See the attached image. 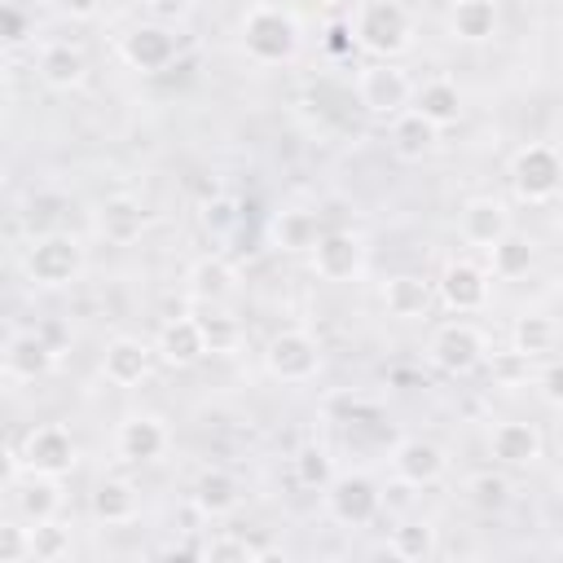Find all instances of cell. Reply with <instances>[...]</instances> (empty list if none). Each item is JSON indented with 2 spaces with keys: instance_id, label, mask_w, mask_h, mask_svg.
Wrapping results in <instances>:
<instances>
[{
  "instance_id": "cell-22",
  "label": "cell",
  "mask_w": 563,
  "mask_h": 563,
  "mask_svg": "<svg viewBox=\"0 0 563 563\" xmlns=\"http://www.w3.org/2000/svg\"><path fill=\"white\" fill-rule=\"evenodd\" d=\"M238 286H242V277L224 255H198L185 268V295L194 303H229L238 295Z\"/></svg>"
},
{
  "instance_id": "cell-19",
  "label": "cell",
  "mask_w": 563,
  "mask_h": 563,
  "mask_svg": "<svg viewBox=\"0 0 563 563\" xmlns=\"http://www.w3.org/2000/svg\"><path fill=\"white\" fill-rule=\"evenodd\" d=\"M409 110H418L431 128H453L462 114H466V92H462V84L457 79H449V75H431V79H422V84H413V101H409Z\"/></svg>"
},
{
  "instance_id": "cell-27",
  "label": "cell",
  "mask_w": 563,
  "mask_h": 563,
  "mask_svg": "<svg viewBox=\"0 0 563 563\" xmlns=\"http://www.w3.org/2000/svg\"><path fill=\"white\" fill-rule=\"evenodd\" d=\"M554 347H559V321L550 312L528 308V312L515 317V325H510V352L515 356L545 361V356H554Z\"/></svg>"
},
{
  "instance_id": "cell-8",
  "label": "cell",
  "mask_w": 563,
  "mask_h": 563,
  "mask_svg": "<svg viewBox=\"0 0 563 563\" xmlns=\"http://www.w3.org/2000/svg\"><path fill=\"white\" fill-rule=\"evenodd\" d=\"M356 101L361 110H369L374 119H391L400 110H409L413 101V79L400 62H369L356 70Z\"/></svg>"
},
{
  "instance_id": "cell-3",
  "label": "cell",
  "mask_w": 563,
  "mask_h": 563,
  "mask_svg": "<svg viewBox=\"0 0 563 563\" xmlns=\"http://www.w3.org/2000/svg\"><path fill=\"white\" fill-rule=\"evenodd\" d=\"M84 264H88V255H84V242L75 233H40L26 242V251L18 260L22 277L40 290H62V286L79 282Z\"/></svg>"
},
{
  "instance_id": "cell-40",
  "label": "cell",
  "mask_w": 563,
  "mask_h": 563,
  "mask_svg": "<svg viewBox=\"0 0 563 563\" xmlns=\"http://www.w3.org/2000/svg\"><path fill=\"white\" fill-rule=\"evenodd\" d=\"M31 559V528L26 519H0V563Z\"/></svg>"
},
{
  "instance_id": "cell-21",
  "label": "cell",
  "mask_w": 563,
  "mask_h": 563,
  "mask_svg": "<svg viewBox=\"0 0 563 563\" xmlns=\"http://www.w3.org/2000/svg\"><path fill=\"white\" fill-rule=\"evenodd\" d=\"M145 229H150V211H145V202L136 194H110V198H101V207H97V233L110 246H132Z\"/></svg>"
},
{
  "instance_id": "cell-43",
  "label": "cell",
  "mask_w": 563,
  "mask_h": 563,
  "mask_svg": "<svg viewBox=\"0 0 563 563\" xmlns=\"http://www.w3.org/2000/svg\"><path fill=\"white\" fill-rule=\"evenodd\" d=\"M22 479V457L13 444H0V493H13Z\"/></svg>"
},
{
  "instance_id": "cell-39",
  "label": "cell",
  "mask_w": 563,
  "mask_h": 563,
  "mask_svg": "<svg viewBox=\"0 0 563 563\" xmlns=\"http://www.w3.org/2000/svg\"><path fill=\"white\" fill-rule=\"evenodd\" d=\"M510 493H515V488H510L506 471H493V466H488V471H475V475L466 479V501H471L475 510H488V515L501 510V506L510 501Z\"/></svg>"
},
{
  "instance_id": "cell-28",
  "label": "cell",
  "mask_w": 563,
  "mask_h": 563,
  "mask_svg": "<svg viewBox=\"0 0 563 563\" xmlns=\"http://www.w3.org/2000/svg\"><path fill=\"white\" fill-rule=\"evenodd\" d=\"M488 277H497V282H519V277H528L532 273V264H537V242L528 238V233H519V229H506L488 251Z\"/></svg>"
},
{
  "instance_id": "cell-36",
  "label": "cell",
  "mask_w": 563,
  "mask_h": 563,
  "mask_svg": "<svg viewBox=\"0 0 563 563\" xmlns=\"http://www.w3.org/2000/svg\"><path fill=\"white\" fill-rule=\"evenodd\" d=\"M238 224H242V202H238L233 194L211 189V198L198 202V229H202L207 238L224 242L229 233H238Z\"/></svg>"
},
{
  "instance_id": "cell-34",
  "label": "cell",
  "mask_w": 563,
  "mask_h": 563,
  "mask_svg": "<svg viewBox=\"0 0 563 563\" xmlns=\"http://www.w3.org/2000/svg\"><path fill=\"white\" fill-rule=\"evenodd\" d=\"M387 550L405 563H422V559H435L440 550V532L427 523V519H409V523H396L387 532Z\"/></svg>"
},
{
  "instance_id": "cell-13",
  "label": "cell",
  "mask_w": 563,
  "mask_h": 563,
  "mask_svg": "<svg viewBox=\"0 0 563 563\" xmlns=\"http://www.w3.org/2000/svg\"><path fill=\"white\" fill-rule=\"evenodd\" d=\"M308 264L321 282H356L365 273V238L352 229H321L308 251Z\"/></svg>"
},
{
  "instance_id": "cell-26",
  "label": "cell",
  "mask_w": 563,
  "mask_h": 563,
  "mask_svg": "<svg viewBox=\"0 0 563 563\" xmlns=\"http://www.w3.org/2000/svg\"><path fill=\"white\" fill-rule=\"evenodd\" d=\"M35 70H40L44 88H53V92H75V88L88 79V57H84V48L70 44V40H48V44L40 48V57H35Z\"/></svg>"
},
{
  "instance_id": "cell-2",
  "label": "cell",
  "mask_w": 563,
  "mask_h": 563,
  "mask_svg": "<svg viewBox=\"0 0 563 563\" xmlns=\"http://www.w3.org/2000/svg\"><path fill=\"white\" fill-rule=\"evenodd\" d=\"M347 31H352V44L365 48L369 57L396 62L413 48L418 22H413L405 0H356V9L347 18Z\"/></svg>"
},
{
  "instance_id": "cell-4",
  "label": "cell",
  "mask_w": 563,
  "mask_h": 563,
  "mask_svg": "<svg viewBox=\"0 0 563 563\" xmlns=\"http://www.w3.org/2000/svg\"><path fill=\"white\" fill-rule=\"evenodd\" d=\"M325 365V352H321V339L303 325H286L277 330L268 343H264V374L282 387H303L321 374Z\"/></svg>"
},
{
  "instance_id": "cell-5",
  "label": "cell",
  "mask_w": 563,
  "mask_h": 563,
  "mask_svg": "<svg viewBox=\"0 0 563 563\" xmlns=\"http://www.w3.org/2000/svg\"><path fill=\"white\" fill-rule=\"evenodd\" d=\"M510 194L528 207H545L559 198V180H563V158L550 141H528L510 154Z\"/></svg>"
},
{
  "instance_id": "cell-48",
  "label": "cell",
  "mask_w": 563,
  "mask_h": 563,
  "mask_svg": "<svg viewBox=\"0 0 563 563\" xmlns=\"http://www.w3.org/2000/svg\"><path fill=\"white\" fill-rule=\"evenodd\" d=\"M4 4H9V0H0V9H4Z\"/></svg>"
},
{
  "instance_id": "cell-38",
  "label": "cell",
  "mask_w": 563,
  "mask_h": 563,
  "mask_svg": "<svg viewBox=\"0 0 563 563\" xmlns=\"http://www.w3.org/2000/svg\"><path fill=\"white\" fill-rule=\"evenodd\" d=\"M31 528V559H44V563H57V559H70L75 550V537L70 528L57 519H44V523H26Z\"/></svg>"
},
{
  "instance_id": "cell-31",
  "label": "cell",
  "mask_w": 563,
  "mask_h": 563,
  "mask_svg": "<svg viewBox=\"0 0 563 563\" xmlns=\"http://www.w3.org/2000/svg\"><path fill=\"white\" fill-rule=\"evenodd\" d=\"M321 211H312V207H286V211H277L273 216V224H268V238H273V246L277 251H290V255H308L312 251V242L321 238Z\"/></svg>"
},
{
  "instance_id": "cell-32",
  "label": "cell",
  "mask_w": 563,
  "mask_h": 563,
  "mask_svg": "<svg viewBox=\"0 0 563 563\" xmlns=\"http://www.w3.org/2000/svg\"><path fill=\"white\" fill-rule=\"evenodd\" d=\"M501 26L497 0H453L449 4V35L462 44H488Z\"/></svg>"
},
{
  "instance_id": "cell-15",
  "label": "cell",
  "mask_w": 563,
  "mask_h": 563,
  "mask_svg": "<svg viewBox=\"0 0 563 563\" xmlns=\"http://www.w3.org/2000/svg\"><path fill=\"white\" fill-rule=\"evenodd\" d=\"M172 449V431L158 413H123L119 427H114V453L128 462V466H150V462H163Z\"/></svg>"
},
{
  "instance_id": "cell-16",
  "label": "cell",
  "mask_w": 563,
  "mask_h": 563,
  "mask_svg": "<svg viewBox=\"0 0 563 563\" xmlns=\"http://www.w3.org/2000/svg\"><path fill=\"white\" fill-rule=\"evenodd\" d=\"M53 365H57V343L44 330H18L0 347V369L13 383H40L53 374Z\"/></svg>"
},
{
  "instance_id": "cell-37",
  "label": "cell",
  "mask_w": 563,
  "mask_h": 563,
  "mask_svg": "<svg viewBox=\"0 0 563 563\" xmlns=\"http://www.w3.org/2000/svg\"><path fill=\"white\" fill-rule=\"evenodd\" d=\"M290 475H295L299 488L321 493V488L334 479V457H330V449H325V444H299L295 457H290Z\"/></svg>"
},
{
  "instance_id": "cell-7",
  "label": "cell",
  "mask_w": 563,
  "mask_h": 563,
  "mask_svg": "<svg viewBox=\"0 0 563 563\" xmlns=\"http://www.w3.org/2000/svg\"><path fill=\"white\" fill-rule=\"evenodd\" d=\"M431 290H435V299L453 317H475V312H484L493 303V277H488V268L475 264V260H466V255L449 260L440 268V277L431 282Z\"/></svg>"
},
{
  "instance_id": "cell-23",
  "label": "cell",
  "mask_w": 563,
  "mask_h": 563,
  "mask_svg": "<svg viewBox=\"0 0 563 563\" xmlns=\"http://www.w3.org/2000/svg\"><path fill=\"white\" fill-rule=\"evenodd\" d=\"M154 356L172 369H194L198 361H207V339L198 317H167L154 339Z\"/></svg>"
},
{
  "instance_id": "cell-18",
  "label": "cell",
  "mask_w": 563,
  "mask_h": 563,
  "mask_svg": "<svg viewBox=\"0 0 563 563\" xmlns=\"http://www.w3.org/2000/svg\"><path fill=\"white\" fill-rule=\"evenodd\" d=\"M506 229H515V224H510V207H506L501 198H493V194H475V198H466L462 211H457V233H462L466 246L488 251Z\"/></svg>"
},
{
  "instance_id": "cell-35",
  "label": "cell",
  "mask_w": 563,
  "mask_h": 563,
  "mask_svg": "<svg viewBox=\"0 0 563 563\" xmlns=\"http://www.w3.org/2000/svg\"><path fill=\"white\" fill-rule=\"evenodd\" d=\"M273 545L246 537V532H216L198 545V559H211V563H251V559H268Z\"/></svg>"
},
{
  "instance_id": "cell-45",
  "label": "cell",
  "mask_w": 563,
  "mask_h": 563,
  "mask_svg": "<svg viewBox=\"0 0 563 563\" xmlns=\"http://www.w3.org/2000/svg\"><path fill=\"white\" fill-rule=\"evenodd\" d=\"M9 110H13V84H9V75L0 70V123L9 119Z\"/></svg>"
},
{
  "instance_id": "cell-10",
  "label": "cell",
  "mask_w": 563,
  "mask_h": 563,
  "mask_svg": "<svg viewBox=\"0 0 563 563\" xmlns=\"http://www.w3.org/2000/svg\"><path fill=\"white\" fill-rule=\"evenodd\" d=\"M18 457H22V471H35V475H70L75 462H79V440L70 435L66 422H35L22 444H18Z\"/></svg>"
},
{
  "instance_id": "cell-6",
  "label": "cell",
  "mask_w": 563,
  "mask_h": 563,
  "mask_svg": "<svg viewBox=\"0 0 563 563\" xmlns=\"http://www.w3.org/2000/svg\"><path fill=\"white\" fill-rule=\"evenodd\" d=\"M427 361L449 378H466L488 361V339L475 321H444L427 343Z\"/></svg>"
},
{
  "instance_id": "cell-49",
  "label": "cell",
  "mask_w": 563,
  "mask_h": 563,
  "mask_svg": "<svg viewBox=\"0 0 563 563\" xmlns=\"http://www.w3.org/2000/svg\"><path fill=\"white\" fill-rule=\"evenodd\" d=\"M497 4H501V0H497Z\"/></svg>"
},
{
  "instance_id": "cell-47",
  "label": "cell",
  "mask_w": 563,
  "mask_h": 563,
  "mask_svg": "<svg viewBox=\"0 0 563 563\" xmlns=\"http://www.w3.org/2000/svg\"><path fill=\"white\" fill-rule=\"evenodd\" d=\"M317 4H334V0H317Z\"/></svg>"
},
{
  "instance_id": "cell-41",
  "label": "cell",
  "mask_w": 563,
  "mask_h": 563,
  "mask_svg": "<svg viewBox=\"0 0 563 563\" xmlns=\"http://www.w3.org/2000/svg\"><path fill=\"white\" fill-rule=\"evenodd\" d=\"M537 365H541V369H537V396H541L545 409H559V405H563V374H559V361L545 356V361H537Z\"/></svg>"
},
{
  "instance_id": "cell-9",
  "label": "cell",
  "mask_w": 563,
  "mask_h": 563,
  "mask_svg": "<svg viewBox=\"0 0 563 563\" xmlns=\"http://www.w3.org/2000/svg\"><path fill=\"white\" fill-rule=\"evenodd\" d=\"M321 497H325V515L339 528H365L383 510V493L365 471H343V475L334 471V479L321 488Z\"/></svg>"
},
{
  "instance_id": "cell-12",
  "label": "cell",
  "mask_w": 563,
  "mask_h": 563,
  "mask_svg": "<svg viewBox=\"0 0 563 563\" xmlns=\"http://www.w3.org/2000/svg\"><path fill=\"white\" fill-rule=\"evenodd\" d=\"M176 53H180V44H176V31L167 26V22H136V26H128L123 35H119V57H123V66H132V70H141V75H158V70H167L172 62H176Z\"/></svg>"
},
{
  "instance_id": "cell-24",
  "label": "cell",
  "mask_w": 563,
  "mask_h": 563,
  "mask_svg": "<svg viewBox=\"0 0 563 563\" xmlns=\"http://www.w3.org/2000/svg\"><path fill=\"white\" fill-rule=\"evenodd\" d=\"M378 303H383V312L396 317V321H418V317L431 312L435 290H431V282H427L422 273H391V277L378 286Z\"/></svg>"
},
{
  "instance_id": "cell-29",
  "label": "cell",
  "mask_w": 563,
  "mask_h": 563,
  "mask_svg": "<svg viewBox=\"0 0 563 563\" xmlns=\"http://www.w3.org/2000/svg\"><path fill=\"white\" fill-rule=\"evenodd\" d=\"M18 519L26 523H44V519H57L62 506H66V493H62V479L57 475H35L26 471V479H18Z\"/></svg>"
},
{
  "instance_id": "cell-20",
  "label": "cell",
  "mask_w": 563,
  "mask_h": 563,
  "mask_svg": "<svg viewBox=\"0 0 563 563\" xmlns=\"http://www.w3.org/2000/svg\"><path fill=\"white\" fill-rule=\"evenodd\" d=\"M189 501L202 519H229L238 506H242V479L229 471V466H202L194 475V488H189Z\"/></svg>"
},
{
  "instance_id": "cell-11",
  "label": "cell",
  "mask_w": 563,
  "mask_h": 563,
  "mask_svg": "<svg viewBox=\"0 0 563 563\" xmlns=\"http://www.w3.org/2000/svg\"><path fill=\"white\" fill-rule=\"evenodd\" d=\"M387 466H391L396 484H405V488H431V484H440L449 475V449L440 440H431V435H405V440L391 444Z\"/></svg>"
},
{
  "instance_id": "cell-14",
  "label": "cell",
  "mask_w": 563,
  "mask_h": 563,
  "mask_svg": "<svg viewBox=\"0 0 563 563\" xmlns=\"http://www.w3.org/2000/svg\"><path fill=\"white\" fill-rule=\"evenodd\" d=\"M488 453L501 471H532L545 457V435L528 418H501L488 431Z\"/></svg>"
},
{
  "instance_id": "cell-33",
  "label": "cell",
  "mask_w": 563,
  "mask_h": 563,
  "mask_svg": "<svg viewBox=\"0 0 563 563\" xmlns=\"http://www.w3.org/2000/svg\"><path fill=\"white\" fill-rule=\"evenodd\" d=\"M202 339H207V356H229L242 343V321L229 312V303H202L198 312Z\"/></svg>"
},
{
  "instance_id": "cell-25",
  "label": "cell",
  "mask_w": 563,
  "mask_h": 563,
  "mask_svg": "<svg viewBox=\"0 0 563 563\" xmlns=\"http://www.w3.org/2000/svg\"><path fill=\"white\" fill-rule=\"evenodd\" d=\"M88 510L97 523L106 528H123L141 515V488L128 479V475H106L97 479V488L88 493Z\"/></svg>"
},
{
  "instance_id": "cell-30",
  "label": "cell",
  "mask_w": 563,
  "mask_h": 563,
  "mask_svg": "<svg viewBox=\"0 0 563 563\" xmlns=\"http://www.w3.org/2000/svg\"><path fill=\"white\" fill-rule=\"evenodd\" d=\"M387 141H391V154L405 158V163H422L435 141H440V128H431L418 110H400L387 119Z\"/></svg>"
},
{
  "instance_id": "cell-1",
  "label": "cell",
  "mask_w": 563,
  "mask_h": 563,
  "mask_svg": "<svg viewBox=\"0 0 563 563\" xmlns=\"http://www.w3.org/2000/svg\"><path fill=\"white\" fill-rule=\"evenodd\" d=\"M238 44L246 53V62L255 66H290L303 48V26L295 18V9L260 0L242 13L238 22Z\"/></svg>"
},
{
  "instance_id": "cell-44",
  "label": "cell",
  "mask_w": 563,
  "mask_h": 563,
  "mask_svg": "<svg viewBox=\"0 0 563 563\" xmlns=\"http://www.w3.org/2000/svg\"><path fill=\"white\" fill-rule=\"evenodd\" d=\"M101 4H106V0H57V9H62L66 18H79V22L97 18V13H101Z\"/></svg>"
},
{
  "instance_id": "cell-46",
  "label": "cell",
  "mask_w": 563,
  "mask_h": 563,
  "mask_svg": "<svg viewBox=\"0 0 563 563\" xmlns=\"http://www.w3.org/2000/svg\"><path fill=\"white\" fill-rule=\"evenodd\" d=\"M330 48H334V53L352 48V31H347V26H330Z\"/></svg>"
},
{
  "instance_id": "cell-17",
  "label": "cell",
  "mask_w": 563,
  "mask_h": 563,
  "mask_svg": "<svg viewBox=\"0 0 563 563\" xmlns=\"http://www.w3.org/2000/svg\"><path fill=\"white\" fill-rule=\"evenodd\" d=\"M154 343H145L141 334H114L101 352V378L110 387H141L154 374Z\"/></svg>"
},
{
  "instance_id": "cell-42",
  "label": "cell",
  "mask_w": 563,
  "mask_h": 563,
  "mask_svg": "<svg viewBox=\"0 0 563 563\" xmlns=\"http://www.w3.org/2000/svg\"><path fill=\"white\" fill-rule=\"evenodd\" d=\"M194 4H198V0H145V13H150L154 22H167V26H172V22H185V18L194 13Z\"/></svg>"
}]
</instances>
